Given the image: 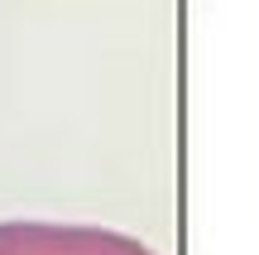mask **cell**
Masks as SVG:
<instances>
[{"label":"cell","instance_id":"1","mask_svg":"<svg viewBox=\"0 0 259 255\" xmlns=\"http://www.w3.org/2000/svg\"><path fill=\"white\" fill-rule=\"evenodd\" d=\"M0 255H154L135 236L72 222H0Z\"/></svg>","mask_w":259,"mask_h":255}]
</instances>
